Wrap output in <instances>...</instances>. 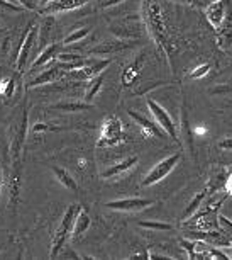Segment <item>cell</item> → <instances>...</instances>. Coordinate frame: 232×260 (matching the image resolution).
<instances>
[{
  "label": "cell",
  "mask_w": 232,
  "mask_h": 260,
  "mask_svg": "<svg viewBox=\"0 0 232 260\" xmlns=\"http://www.w3.org/2000/svg\"><path fill=\"white\" fill-rule=\"evenodd\" d=\"M137 161H139V158H137L136 155L134 156H129V158H126V160L119 161V164L112 165L110 169L103 170L102 174H100V177L102 179H112V177H115V175H121V174H124V172L131 170L132 167L137 164Z\"/></svg>",
  "instance_id": "12"
},
{
  "label": "cell",
  "mask_w": 232,
  "mask_h": 260,
  "mask_svg": "<svg viewBox=\"0 0 232 260\" xmlns=\"http://www.w3.org/2000/svg\"><path fill=\"white\" fill-rule=\"evenodd\" d=\"M137 43H132V41H115V43H105V45H100L97 48H93L90 51L92 55H108V53H115V51H122V50H127V48L134 46Z\"/></svg>",
  "instance_id": "16"
},
{
  "label": "cell",
  "mask_w": 232,
  "mask_h": 260,
  "mask_svg": "<svg viewBox=\"0 0 232 260\" xmlns=\"http://www.w3.org/2000/svg\"><path fill=\"white\" fill-rule=\"evenodd\" d=\"M11 82H12V78H4V80H0V95H6Z\"/></svg>",
  "instance_id": "29"
},
{
  "label": "cell",
  "mask_w": 232,
  "mask_h": 260,
  "mask_svg": "<svg viewBox=\"0 0 232 260\" xmlns=\"http://www.w3.org/2000/svg\"><path fill=\"white\" fill-rule=\"evenodd\" d=\"M204 198H205V194L200 192V194H197L195 198L190 201V204L186 206L185 211H183V216H181V219H183V221H185V219H188L191 214L199 211V208H200V204H202V201H204Z\"/></svg>",
  "instance_id": "21"
},
{
  "label": "cell",
  "mask_w": 232,
  "mask_h": 260,
  "mask_svg": "<svg viewBox=\"0 0 232 260\" xmlns=\"http://www.w3.org/2000/svg\"><path fill=\"white\" fill-rule=\"evenodd\" d=\"M83 60V56L76 55V53H58L56 56V61H61V63H73V61H80Z\"/></svg>",
  "instance_id": "24"
},
{
  "label": "cell",
  "mask_w": 232,
  "mask_h": 260,
  "mask_svg": "<svg viewBox=\"0 0 232 260\" xmlns=\"http://www.w3.org/2000/svg\"><path fill=\"white\" fill-rule=\"evenodd\" d=\"M102 83H103V75H98L95 78H92L90 85H88V89H87V94H85V102H92L93 101V97L100 92Z\"/></svg>",
  "instance_id": "20"
},
{
  "label": "cell",
  "mask_w": 232,
  "mask_h": 260,
  "mask_svg": "<svg viewBox=\"0 0 232 260\" xmlns=\"http://www.w3.org/2000/svg\"><path fill=\"white\" fill-rule=\"evenodd\" d=\"M230 172H232V167H230Z\"/></svg>",
  "instance_id": "36"
},
{
  "label": "cell",
  "mask_w": 232,
  "mask_h": 260,
  "mask_svg": "<svg viewBox=\"0 0 232 260\" xmlns=\"http://www.w3.org/2000/svg\"><path fill=\"white\" fill-rule=\"evenodd\" d=\"M224 14H225V0H214V2H210L209 6L205 7L207 21L210 22V26L214 27L215 31L220 27Z\"/></svg>",
  "instance_id": "10"
},
{
  "label": "cell",
  "mask_w": 232,
  "mask_h": 260,
  "mask_svg": "<svg viewBox=\"0 0 232 260\" xmlns=\"http://www.w3.org/2000/svg\"><path fill=\"white\" fill-rule=\"evenodd\" d=\"M51 170H53V174H54V177L58 179V182H60L63 187H66V189H70L73 190V192H76L78 190V185L75 182V179L71 177V174L68 170L65 169H61V167H58V165H53L51 167Z\"/></svg>",
  "instance_id": "17"
},
{
  "label": "cell",
  "mask_w": 232,
  "mask_h": 260,
  "mask_svg": "<svg viewBox=\"0 0 232 260\" xmlns=\"http://www.w3.org/2000/svg\"><path fill=\"white\" fill-rule=\"evenodd\" d=\"M63 75V68L58 65V67H54V68H49V70L46 72H43V73H39V75L36 78H32L31 82L27 83V89H31V87H37V85H44V83H51L54 80H58Z\"/></svg>",
  "instance_id": "13"
},
{
  "label": "cell",
  "mask_w": 232,
  "mask_h": 260,
  "mask_svg": "<svg viewBox=\"0 0 232 260\" xmlns=\"http://www.w3.org/2000/svg\"><path fill=\"white\" fill-rule=\"evenodd\" d=\"M178 4H185V6H197V0H175Z\"/></svg>",
  "instance_id": "32"
},
{
  "label": "cell",
  "mask_w": 232,
  "mask_h": 260,
  "mask_svg": "<svg viewBox=\"0 0 232 260\" xmlns=\"http://www.w3.org/2000/svg\"><path fill=\"white\" fill-rule=\"evenodd\" d=\"M58 53H60V45H56V43H53V45H49V46H46V48H43V51L39 53V56L36 58V60L32 61V65H31V72L37 70L39 67L46 65L48 61L56 60Z\"/></svg>",
  "instance_id": "14"
},
{
  "label": "cell",
  "mask_w": 232,
  "mask_h": 260,
  "mask_svg": "<svg viewBox=\"0 0 232 260\" xmlns=\"http://www.w3.org/2000/svg\"><path fill=\"white\" fill-rule=\"evenodd\" d=\"M0 187H2V179H0Z\"/></svg>",
  "instance_id": "35"
},
{
  "label": "cell",
  "mask_w": 232,
  "mask_h": 260,
  "mask_svg": "<svg viewBox=\"0 0 232 260\" xmlns=\"http://www.w3.org/2000/svg\"><path fill=\"white\" fill-rule=\"evenodd\" d=\"M92 27L90 26H85V27H80V29H75L71 34H68V36L65 38V41H63V45H75V43L82 41V39H85L88 34H90Z\"/></svg>",
  "instance_id": "19"
},
{
  "label": "cell",
  "mask_w": 232,
  "mask_h": 260,
  "mask_svg": "<svg viewBox=\"0 0 232 260\" xmlns=\"http://www.w3.org/2000/svg\"><path fill=\"white\" fill-rule=\"evenodd\" d=\"M217 214L212 208L197 211L190 216L188 219H185V226H190L199 232H214L219 230V221H217Z\"/></svg>",
  "instance_id": "3"
},
{
  "label": "cell",
  "mask_w": 232,
  "mask_h": 260,
  "mask_svg": "<svg viewBox=\"0 0 232 260\" xmlns=\"http://www.w3.org/2000/svg\"><path fill=\"white\" fill-rule=\"evenodd\" d=\"M180 158H181L180 153H175V155H171V156H166L165 160L158 161V164L146 174V177L142 179L141 185H142V187H149V185L158 184L160 180L165 179L166 175L171 174V170L175 169L176 165H178Z\"/></svg>",
  "instance_id": "2"
},
{
  "label": "cell",
  "mask_w": 232,
  "mask_h": 260,
  "mask_svg": "<svg viewBox=\"0 0 232 260\" xmlns=\"http://www.w3.org/2000/svg\"><path fill=\"white\" fill-rule=\"evenodd\" d=\"M88 0H49L46 7L43 9L44 14H53V12H63V11H71V9L85 6Z\"/></svg>",
  "instance_id": "11"
},
{
  "label": "cell",
  "mask_w": 232,
  "mask_h": 260,
  "mask_svg": "<svg viewBox=\"0 0 232 260\" xmlns=\"http://www.w3.org/2000/svg\"><path fill=\"white\" fill-rule=\"evenodd\" d=\"M147 107H149L154 121L161 126V129L165 131L171 140L178 141V129H176V124H175V121H173V117L170 116V112L152 99H147Z\"/></svg>",
  "instance_id": "4"
},
{
  "label": "cell",
  "mask_w": 232,
  "mask_h": 260,
  "mask_svg": "<svg viewBox=\"0 0 232 260\" xmlns=\"http://www.w3.org/2000/svg\"><path fill=\"white\" fill-rule=\"evenodd\" d=\"M137 75V68L134 67H129L127 70L124 72V77H122V82H124V85H131V82L134 80Z\"/></svg>",
  "instance_id": "27"
},
{
  "label": "cell",
  "mask_w": 232,
  "mask_h": 260,
  "mask_svg": "<svg viewBox=\"0 0 232 260\" xmlns=\"http://www.w3.org/2000/svg\"><path fill=\"white\" fill-rule=\"evenodd\" d=\"M48 2H49V0H43V4H44V6H46Z\"/></svg>",
  "instance_id": "34"
},
{
  "label": "cell",
  "mask_w": 232,
  "mask_h": 260,
  "mask_svg": "<svg viewBox=\"0 0 232 260\" xmlns=\"http://www.w3.org/2000/svg\"><path fill=\"white\" fill-rule=\"evenodd\" d=\"M90 224H92L90 216H88V213H87L85 209L80 208V209H78V213H76L75 224H73L71 238H78V237H82V235L85 233L88 228H90Z\"/></svg>",
  "instance_id": "15"
},
{
  "label": "cell",
  "mask_w": 232,
  "mask_h": 260,
  "mask_svg": "<svg viewBox=\"0 0 232 260\" xmlns=\"http://www.w3.org/2000/svg\"><path fill=\"white\" fill-rule=\"evenodd\" d=\"M124 0H100V7L102 9H108V7H113V6H119Z\"/></svg>",
  "instance_id": "28"
},
{
  "label": "cell",
  "mask_w": 232,
  "mask_h": 260,
  "mask_svg": "<svg viewBox=\"0 0 232 260\" xmlns=\"http://www.w3.org/2000/svg\"><path fill=\"white\" fill-rule=\"evenodd\" d=\"M209 72H210V63H202V65H199L197 68L191 70L190 77L191 78H204Z\"/></svg>",
  "instance_id": "25"
},
{
  "label": "cell",
  "mask_w": 232,
  "mask_h": 260,
  "mask_svg": "<svg viewBox=\"0 0 232 260\" xmlns=\"http://www.w3.org/2000/svg\"><path fill=\"white\" fill-rule=\"evenodd\" d=\"M124 140L122 122L117 117H108L102 126V136L98 140V146H112Z\"/></svg>",
  "instance_id": "5"
},
{
  "label": "cell",
  "mask_w": 232,
  "mask_h": 260,
  "mask_svg": "<svg viewBox=\"0 0 232 260\" xmlns=\"http://www.w3.org/2000/svg\"><path fill=\"white\" fill-rule=\"evenodd\" d=\"M90 102H78V101H65V102H58V104L51 106V109L54 111H63V112H82L92 109Z\"/></svg>",
  "instance_id": "18"
},
{
  "label": "cell",
  "mask_w": 232,
  "mask_h": 260,
  "mask_svg": "<svg viewBox=\"0 0 232 260\" xmlns=\"http://www.w3.org/2000/svg\"><path fill=\"white\" fill-rule=\"evenodd\" d=\"M217 221H219V230H222L225 235H229L232 238V221L229 218H225L224 214H219L217 216Z\"/></svg>",
  "instance_id": "23"
},
{
  "label": "cell",
  "mask_w": 232,
  "mask_h": 260,
  "mask_svg": "<svg viewBox=\"0 0 232 260\" xmlns=\"http://www.w3.org/2000/svg\"><path fill=\"white\" fill-rule=\"evenodd\" d=\"M37 32H39V27L34 22L29 24V27L22 32V41H21V48H19L17 61H16L17 72H22L24 68H26V61L29 58V53H31V48L34 46V41H36Z\"/></svg>",
  "instance_id": "7"
},
{
  "label": "cell",
  "mask_w": 232,
  "mask_h": 260,
  "mask_svg": "<svg viewBox=\"0 0 232 260\" xmlns=\"http://www.w3.org/2000/svg\"><path fill=\"white\" fill-rule=\"evenodd\" d=\"M0 6H2L4 9H7V11H14V12H22L24 11V7L21 6V4L11 2V0H0Z\"/></svg>",
  "instance_id": "26"
},
{
  "label": "cell",
  "mask_w": 232,
  "mask_h": 260,
  "mask_svg": "<svg viewBox=\"0 0 232 260\" xmlns=\"http://www.w3.org/2000/svg\"><path fill=\"white\" fill-rule=\"evenodd\" d=\"M225 189H227V192H229V194H232V172H230L229 179L225 180Z\"/></svg>",
  "instance_id": "31"
},
{
  "label": "cell",
  "mask_w": 232,
  "mask_h": 260,
  "mask_svg": "<svg viewBox=\"0 0 232 260\" xmlns=\"http://www.w3.org/2000/svg\"><path fill=\"white\" fill-rule=\"evenodd\" d=\"M141 228H147V230H156V232H171L173 224L170 223H161V221H139L137 223Z\"/></svg>",
  "instance_id": "22"
},
{
  "label": "cell",
  "mask_w": 232,
  "mask_h": 260,
  "mask_svg": "<svg viewBox=\"0 0 232 260\" xmlns=\"http://www.w3.org/2000/svg\"><path fill=\"white\" fill-rule=\"evenodd\" d=\"M127 114H129L132 119H134L137 124H139V127H141L142 131H144L147 136H154V138H160V140L166 136V133L161 129V126L158 124L156 121L147 119L146 116H142V114H139V112H136V111H132V109L127 111Z\"/></svg>",
  "instance_id": "9"
},
{
  "label": "cell",
  "mask_w": 232,
  "mask_h": 260,
  "mask_svg": "<svg viewBox=\"0 0 232 260\" xmlns=\"http://www.w3.org/2000/svg\"><path fill=\"white\" fill-rule=\"evenodd\" d=\"M219 148L222 150H232V138H225L219 143Z\"/></svg>",
  "instance_id": "30"
},
{
  "label": "cell",
  "mask_w": 232,
  "mask_h": 260,
  "mask_svg": "<svg viewBox=\"0 0 232 260\" xmlns=\"http://www.w3.org/2000/svg\"><path fill=\"white\" fill-rule=\"evenodd\" d=\"M152 204H154L152 199L126 198V199H117V201H110V203H105V208L112 211H119V213H139V211H144Z\"/></svg>",
  "instance_id": "6"
},
{
  "label": "cell",
  "mask_w": 232,
  "mask_h": 260,
  "mask_svg": "<svg viewBox=\"0 0 232 260\" xmlns=\"http://www.w3.org/2000/svg\"><path fill=\"white\" fill-rule=\"evenodd\" d=\"M46 129H48L46 124H36V126H34V131H36V133H39V131H46Z\"/></svg>",
  "instance_id": "33"
},
{
  "label": "cell",
  "mask_w": 232,
  "mask_h": 260,
  "mask_svg": "<svg viewBox=\"0 0 232 260\" xmlns=\"http://www.w3.org/2000/svg\"><path fill=\"white\" fill-rule=\"evenodd\" d=\"M217 43L222 50H229L232 46V0H225V14L220 27L217 29Z\"/></svg>",
  "instance_id": "8"
},
{
  "label": "cell",
  "mask_w": 232,
  "mask_h": 260,
  "mask_svg": "<svg viewBox=\"0 0 232 260\" xmlns=\"http://www.w3.org/2000/svg\"><path fill=\"white\" fill-rule=\"evenodd\" d=\"M80 208H82V206L71 204V206H68L66 213L63 214L60 226H58L56 233H54V237H53L51 253H49V257H51V258H56V257H58V253L61 252L63 247H65V243L68 242V238H71L73 224H75L76 213H78V209H80Z\"/></svg>",
  "instance_id": "1"
}]
</instances>
